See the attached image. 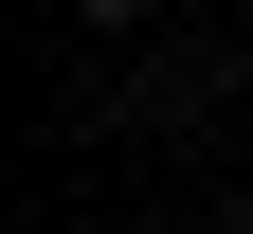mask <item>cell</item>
Here are the masks:
<instances>
[{"instance_id": "6da1fadb", "label": "cell", "mask_w": 253, "mask_h": 234, "mask_svg": "<svg viewBox=\"0 0 253 234\" xmlns=\"http://www.w3.org/2000/svg\"><path fill=\"white\" fill-rule=\"evenodd\" d=\"M54 18H73V36H145V0H54Z\"/></svg>"}]
</instances>
